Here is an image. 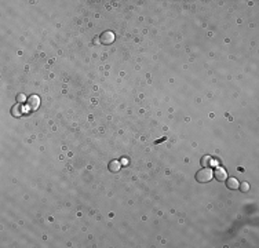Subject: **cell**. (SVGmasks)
I'll list each match as a JSON object with an SVG mask.
<instances>
[{
	"label": "cell",
	"mask_w": 259,
	"mask_h": 248,
	"mask_svg": "<svg viewBox=\"0 0 259 248\" xmlns=\"http://www.w3.org/2000/svg\"><path fill=\"white\" fill-rule=\"evenodd\" d=\"M109 167H110V170L112 171H117L120 168V164H119V161H112Z\"/></svg>",
	"instance_id": "4"
},
{
	"label": "cell",
	"mask_w": 259,
	"mask_h": 248,
	"mask_svg": "<svg viewBox=\"0 0 259 248\" xmlns=\"http://www.w3.org/2000/svg\"><path fill=\"white\" fill-rule=\"evenodd\" d=\"M212 176V171L210 170L208 167H204L203 170H200L199 172L196 174V179L199 182H208Z\"/></svg>",
	"instance_id": "1"
},
{
	"label": "cell",
	"mask_w": 259,
	"mask_h": 248,
	"mask_svg": "<svg viewBox=\"0 0 259 248\" xmlns=\"http://www.w3.org/2000/svg\"><path fill=\"white\" fill-rule=\"evenodd\" d=\"M215 178H216L218 181H225L226 179V171L223 170V168H216L214 172Z\"/></svg>",
	"instance_id": "2"
},
{
	"label": "cell",
	"mask_w": 259,
	"mask_h": 248,
	"mask_svg": "<svg viewBox=\"0 0 259 248\" xmlns=\"http://www.w3.org/2000/svg\"><path fill=\"white\" fill-rule=\"evenodd\" d=\"M201 164L204 165V167H207V165H210V164H211V158H210V157H207V156H204V157H203V160H201Z\"/></svg>",
	"instance_id": "5"
},
{
	"label": "cell",
	"mask_w": 259,
	"mask_h": 248,
	"mask_svg": "<svg viewBox=\"0 0 259 248\" xmlns=\"http://www.w3.org/2000/svg\"><path fill=\"white\" fill-rule=\"evenodd\" d=\"M226 185L229 189H237L238 186H240V183H238V181L236 179V178H230V179H227Z\"/></svg>",
	"instance_id": "3"
}]
</instances>
